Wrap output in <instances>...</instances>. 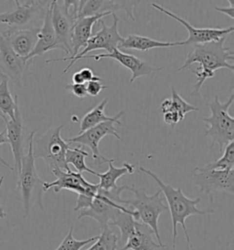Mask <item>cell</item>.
Listing matches in <instances>:
<instances>
[{
  "mask_svg": "<svg viewBox=\"0 0 234 250\" xmlns=\"http://www.w3.org/2000/svg\"><path fill=\"white\" fill-rule=\"evenodd\" d=\"M160 109L162 114H165L169 111L176 112L180 116V118H182V120H184L188 113L199 110L196 106L184 100L182 97L176 93L174 86L171 87V98H167L162 102Z\"/></svg>",
  "mask_w": 234,
  "mask_h": 250,
  "instance_id": "cell-26",
  "label": "cell"
},
{
  "mask_svg": "<svg viewBox=\"0 0 234 250\" xmlns=\"http://www.w3.org/2000/svg\"><path fill=\"white\" fill-rule=\"evenodd\" d=\"M229 4H230V7L228 8H219V7H216L215 9L219 12H221L223 14L230 17L232 20L234 19V0H230L229 1Z\"/></svg>",
  "mask_w": 234,
  "mask_h": 250,
  "instance_id": "cell-35",
  "label": "cell"
},
{
  "mask_svg": "<svg viewBox=\"0 0 234 250\" xmlns=\"http://www.w3.org/2000/svg\"><path fill=\"white\" fill-rule=\"evenodd\" d=\"M7 216V213L4 211V208L0 206V220L4 219Z\"/></svg>",
  "mask_w": 234,
  "mask_h": 250,
  "instance_id": "cell-36",
  "label": "cell"
},
{
  "mask_svg": "<svg viewBox=\"0 0 234 250\" xmlns=\"http://www.w3.org/2000/svg\"><path fill=\"white\" fill-rule=\"evenodd\" d=\"M51 23L55 32V43L53 45V50H62L67 55H69L68 57H70L72 55V30L75 21L70 11L63 6H60L56 0L51 1Z\"/></svg>",
  "mask_w": 234,
  "mask_h": 250,
  "instance_id": "cell-14",
  "label": "cell"
},
{
  "mask_svg": "<svg viewBox=\"0 0 234 250\" xmlns=\"http://www.w3.org/2000/svg\"><path fill=\"white\" fill-rule=\"evenodd\" d=\"M114 162H109V169L105 172L97 173L96 176L100 179L98 186L104 191H109L117 188V182L125 174H133L135 172V166L128 162H124L122 167L117 168L114 166Z\"/></svg>",
  "mask_w": 234,
  "mask_h": 250,
  "instance_id": "cell-24",
  "label": "cell"
},
{
  "mask_svg": "<svg viewBox=\"0 0 234 250\" xmlns=\"http://www.w3.org/2000/svg\"><path fill=\"white\" fill-rule=\"evenodd\" d=\"M3 182H4V176H1L0 177V189H1L2 185H3Z\"/></svg>",
  "mask_w": 234,
  "mask_h": 250,
  "instance_id": "cell-38",
  "label": "cell"
},
{
  "mask_svg": "<svg viewBox=\"0 0 234 250\" xmlns=\"http://www.w3.org/2000/svg\"><path fill=\"white\" fill-rule=\"evenodd\" d=\"M66 89L69 90L73 95L78 98H85L87 97V91L86 85L80 84V83H69L66 85Z\"/></svg>",
  "mask_w": 234,
  "mask_h": 250,
  "instance_id": "cell-33",
  "label": "cell"
},
{
  "mask_svg": "<svg viewBox=\"0 0 234 250\" xmlns=\"http://www.w3.org/2000/svg\"><path fill=\"white\" fill-rule=\"evenodd\" d=\"M72 80H73V83L84 84L88 82L101 80V78L96 76L92 69L85 67V68L80 69L78 72H76L75 74H73Z\"/></svg>",
  "mask_w": 234,
  "mask_h": 250,
  "instance_id": "cell-31",
  "label": "cell"
},
{
  "mask_svg": "<svg viewBox=\"0 0 234 250\" xmlns=\"http://www.w3.org/2000/svg\"><path fill=\"white\" fill-rule=\"evenodd\" d=\"M6 123V131H7V141L10 145L12 153L14 156V171L19 173L21 169V162L25 153V148L29 146V136H27V129L23 123L21 112L20 106L16 108L15 118L10 120L7 119Z\"/></svg>",
  "mask_w": 234,
  "mask_h": 250,
  "instance_id": "cell-16",
  "label": "cell"
},
{
  "mask_svg": "<svg viewBox=\"0 0 234 250\" xmlns=\"http://www.w3.org/2000/svg\"><path fill=\"white\" fill-rule=\"evenodd\" d=\"M112 15L114 19L113 25L108 27L102 20L99 21V22L102 24V29L97 31L95 35H92V37L89 39L84 49L73 61L70 62L69 65L66 67V69L63 70L61 74L68 73L69 70L73 66V64L77 61H79L81 57L88 55V53L91 52H94L96 50H105L107 51V53H110L115 49H118V45L123 41L124 38L122 37L118 32V22H119L118 17L116 15V13Z\"/></svg>",
  "mask_w": 234,
  "mask_h": 250,
  "instance_id": "cell-11",
  "label": "cell"
},
{
  "mask_svg": "<svg viewBox=\"0 0 234 250\" xmlns=\"http://www.w3.org/2000/svg\"><path fill=\"white\" fill-rule=\"evenodd\" d=\"M152 7L157 9L162 13L168 15L169 18L175 20L176 21L182 24L183 26L188 30L189 37L185 42H180V46H196L198 44L208 43L211 42H218L221 38L229 36L234 32V27H229L225 29L218 28H195L185 19L176 15L175 13L168 10V8H164L157 3H153Z\"/></svg>",
  "mask_w": 234,
  "mask_h": 250,
  "instance_id": "cell-12",
  "label": "cell"
},
{
  "mask_svg": "<svg viewBox=\"0 0 234 250\" xmlns=\"http://www.w3.org/2000/svg\"><path fill=\"white\" fill-rule=\"evenodd\" d=\"M51 1H15V8L0 13V24L9 28L27 29L29 24L39 19L43 20Z\"/></svg>",
  "mask_w": 234,
  "mask_h": 250,
  "instance_id": "cell-9",
  "label": "cell"
},
{
  "mask_svg": "<svg viewBox=\"0 0 234 250\" xmlns=\"http://www.w3.org/2000/svg\"><path fill=\"white\" fill-rule=\"evenodd\" d=\"M39 30L40 28H8L0 33L18 55L27 59L36 46Z\"/></svg>",
  "mask_w": 234,
  "mask_h": 250,
  "instance_id": "cell-19",
  "label": "cell"
},
{
  "mask_svg": "<svg viewBox=\"0 0 234 250\" xmlns=\"http://www.w3.org/2000/svg\"><path fill=\"white\" fill-rule=\"evenodd\" d=\"M0 111L7 119H14L15 111L19 105L18 96H12L8 88V78L0 74Z\"/></svg>",
  "mask_w": 234,
  "mask_h": 250,
  "instance_id": "cell-25",
  "label": "cell"
},
{
  "mask_svg": "<svg viewBox=\"0 0 234 250\" xmlns=\"http://www.w3.org/2000/svg\"><path fill=\"white\" fill-rule=\"evenodd\" d=\"M118 241L119 238L117 233L108 227L102 229L98 239L86 250H117Z\"/></svg>",
  "mask_w": 234,
  "mask_h": 250,
  "instance_id": "cell-28",
  "label": "cell"
},
{
  "mask_svg": "<svg viewBox=\"0 0 234 250\" xmlns=\"http://www.w3.org/2000/svg\"><path fill=\"white\" fill-rule=\"evenodd\" d=\"M0 118H2V119L5 121V122H6V121L7 120V118H6V117H5L3 114H2V112H1V111H0Z\"/></svg>",
  "mask_w": 234,
  "mask_h": 250,
  "instance_id": "cell-37",
  "label": "cell"
},
{
  "mask_svg": "<svg viewBox=\"0 0 234 250\" xmlns=\"http://www.w3.org/2000/svg\"><path fill=\"white\" fill-rule=\"evenodd\" d=\"M108 102H109L108 99H103L101 103L98 104L92 110L89 111L87 114H85V116L80 120V130L79 134L84 132L89 128H92L104 122H114L117 125H122L120 119L123 118L124 111H120L115 117L106 116L104 113V109Z\"/></svg>",
  "mask_w": 234,
  "mask_h": 250,
  "instance_id": "cell-22",
  "label": "cell"
},
{
  "mask_svg": "<svg viewBox=\"0 0 234 250\" xmlns=\"http://www.w3.org/2000/svg\"><path fill=\"white\" fill-rule=\"evenodd\" d=\"M175 46H180V42H165L153 40L151 38L145 37L136 34H131L128 37L124 38L118 45V50H136L140 52H149L158 48H170Z\"/></svg>",
  "mask_w": 234,
  "mask_h": 250,
  "instance_id": "cell-23",
  "label": "cell"
},
{
  "mask_svg": "<svg viewBox=\"0 0 234 250\" xmlns=\"http://www.w3.org/2000/svg\"><path fill=\"white\" fill-rule=\"evenodd\" d=\"M7 143H8V141H7V131H6V128H5L4 130H2V131L0 132V146L3 145V144H7ZM0 163H1L2 165H4L5 167L8 168L10 170L14 171V167H12L9 163H7V162L2 158L1 155H0Z\"/></svg>",
  "mask_w": 234,
  "mask_h": 250,
  "instance_id": "cell-34",
  "label": "cell"
},
{
  "mask_svg": "<svg viewBox=\"0 0 234 250\" xmlns=\"http://www.w3.org/2000/svg\"><path fill=\"white\" fill-rule=\"evenodd\" d=\"M128 191H131L135 197L126 200V207H132V210L136 213L138 221L153 230L157 242L164 249L166 246L161 241L158 219L162 213L168 211V207L164 204V199L161 197L162 191L158 190L152 195H148L145 190L136 188L134 184L129 185Z\"/></svg>",
  "mask_w": 234,
  "mask_h": 250,
  "instance_id": "cell-6",
  "label": "cell"
},
{
  "mask_svg": "<svg viewBox=\"0 0 234 250\" xmlns=\"http://www.w3.org/2000/svg\"><path fill=\"white\" fill-rule=\"evenodd\" d=\"M56 180L52 183L44 184V192L53 188L54 192L58 193L61 190L76 192L78 195L82 194L94 198L98 191V184H94L86 181L81 173L73 170L66 171L63 169H55L52 170Z\"/></svg>",
  "mask_w": 234,
  "mask_h": 250,
  "instance_id": "cell-13",
  "label": "cell"
},
{
  "mask_svg": "<svg viewBox=\"0 0 234 250\" xmlns=\"http://www.w3.org/2000/svg\"><path fill=\"white\" fill-rule=\"evenodd\" d=\"M137 169L140 172H143L146 175L151 177L156 184L159 185L160 191L164 193L166 200L168 202V207L171 221H172V250H176V239L177 235V226L180 225L185 233L186 240L189 245V248H191L190 237L189 232L186 227V220L191 215H205L209 213H214L213 210L203 211L199 210L197 206L200 203V198L190 199L187 197L180 188H174L173 186L166 184L159 177L155 174L153 171L146 169L142 165L137 166Z\"/></svg>",
  "mask_w": 234,
  "mask_h": 250,
  "instance_id": "cell-2",
  "label": "cell"
},
{
  "mask_svg": "<svg viewBox=\"0 0 234 250\" xmlns=\"http://www.w3.org/2000/svg\"><path fill=\"white\" fill-rule=\"evenodd\" d=\"M227 38L228 36H225L218 42H211L194 46L193 50L188 54L182 66L176 70V72L187 70L194 63L199 65L197 70L192 71L197 76V81L191 96L202 97L200 89L206 80L214 77L217 70L225 68L232 73L234 72V64L230 62L234 60L233 49L224 46Z\"/></svg>",
  "mask_w": 234,
  "mask_h": 250,
  "instance_id": "cell-1",
  "label": "cell"
},
{
  "mask_svg": "<svg viewBox=\"0 0 234 250\" xmlns=\"http://www.w3.org/2000/svg\"><path fill=\"white\" fill-rule=\"evenodd\" d=\"M54 43H55V32L51 23V5H50L44 17L43 24L39 32L36 46L27 60H34L37 56H42L44 53L52 51Z\"/></svg>",
  "mask_w": 234,
  "mask_h": 250,
  "instance_id": "cell-21",
  "label": "cell"
},
{
  "mask_svg": "<svg viewBox=\"0 0 234 250\" xmlns=\"http://www.w3.org/2000/svg\"><path fill=\"white\" fill-rule=\"evenodd\" d=\"M63 125L50 128L33 141V154L36 159H42L49 168L71 170L65 160L66 151L70 145L60 136Z\"/></svg>",
  "mask_w": 234,
  "mask_h": 250,
  "instance_id": "cell-7",
  "label": "cell"
},
{
  "mask_svg": "<svg viewBox=\"0 0 234 250\" xmlns=\"http://www.w3.org/2000/svg\"><path fill=\"white\" fill-rule=\"evenodd\" d=\"M112 15L109 12L99 14V15L92 16L81 18L76 21L73 25L72 30V38H71V46H72V55L65 58H58V59L47 60L46 63L55 62H66L73 61L79 53L81 48L86 46L89 39L92 37V31L95 24L99 22L103 17Z\"/></svg>",
  "mask_w": 234,
  "mask_h": 250,
  "instance_id": "cell-18",
  "label": "cell"
},
{
  "mask_svg": "<svg viewBox=\"0 0 234 250\" xmlns=\"http://www.w3.org/2000/svg\"><path fill=\"white\" fill-rule=\"evenodd\" d=\"M154 231L146 226L136 221L135 228L123 248L117 250H155L163 249L158 243L154 240Z\"/></svg>",
  "mask_w": 234,
  "mask_h": 250,
  "instance_id": "cell-20",
  "label": "cell"
},
{
  "mask_svg": "<svg viewBox=\"0 0 234 250\" xmlns=\"http://www.w3.org/2000/svg\"><path fill=\"white\" fill-rule=\"evenodd\" d=\"M234 101L233 92L225 103H221L219 97L215 96L212 102L207 104L211 116L203 118L202 121L208 124L204 136L212 140L211 148L219 145V150L222 151L223 147L234 141V118L229 113Z\"/></svg>",
  "mask_w": 234,
  "mask_h": 250,
  "instance_id": "cell-4",
  "label": "cell"
},
{
  "mask_svg": "<svg viewBox=\"0 0 234 250\" xmlns=\"http://www.w3.org/2000/svg\"><path fill=\"white\" fill-rule=\"evenodd\" d=\"M33 60L22 58L13 51L7 40L0 33V71L20 88L28 85L27 76Z\"/></svg>",
  "mask_w": 234,
  "mask_h": 250,
  "instance_id": "cell-10",
  "label": "cell"
},
{
  "mask_svg": "<svg viewBox=\"0 0 234 250\" xmlns=\"http://www.w3.org/2000/svg\"><path fill=\"white\" fill-rule=\"evenodd\" d=\"M193 182L200 192L209 196L212 204L214 192L225 191L234 194V169H208L197 167L194 169Z\"/></svg>",
  "mask_w": 234,
  "mask_h": 250,
  "instance_id": "cell-8",
  "label": "cell"
},
{
  "mask_svg": "<svg viewBox=\"0 0 234 250\" xmlns=\"http://www.w3.org/2000/svg\"><path fill=\"white\" fill-rule=\"evenodd\" d=\"M104 58L115 60V61H117V62H119L120 64L125 67L126 69L130 70L132 73V77L129 80L130 83H134L136 79H138L142 76L150 75L153 73L159 72L161 70H163L162 67L151 66L145 61L139 59L132 54L121 52L118 49H115L113 52H110V53H102V54H96V55H85V56L81 57L80 60L93 59L95 60V62H99V61H101V59H104Z\"/></svg>",
  "mask_w": 234,
  "mask_h": 250,
  "instance_id": "cell-17",
  "label": "cell"
},
{
  "mask_svg": "<svg viewBox=\"0 0 234 250\" xmlns=\"http://www.w3.org/2000/svg\"><path fill=\"white\" fill-rule=\"evenodd\" d=\"M85 85H86L88 96H92V97L99 96V94L102 92V90L109 88V86L103 85L101 83V80L88 82L85 83Z\"/></svg>",
  "mask_w": 234,
  "mask_h": 250,
  "instance_id": "cell-32",
  "label": "cell"
},
{
  "mask_svg": "<svg viewBox=\"0 0 234 250\" xmlns=\"http://www.w3.org/2000/svg\"><path fill=\"white\" fill-rule=\"evenodd\" d=\"M35 134L36 130L30 132L28 149L22 159L20 171L18 173L19 179L17 187L21 194L25 216H29L33 206H38L40 210H44L42 196L45 182L38 174L33 154V141Z\"/></svg>",
  "mask_w": 234,
  "mask_h": 250,
  "instance_id": "cell-3",
  "label": "cell"
},
{
  "mask_svg": "<svg viewBox=\"0 0 234 250\" xmlns=\"http://www.w3.org/2000/svg\"><path fill=\"white\" fill-rule=\"evenodd\" d=\"M98 239V235L90 237L84 240H77L73 237V228H71L63 240L55 250H80L90 243L95 242Z\"/></svg>",
  "mask_w": 234,
  "mask_h": 250,
  "instance_id": "cell-30",
  "label": "cell"
},
{
  "mask_svg": "<svg viewBox=\"0 0 234 250\" xmlns=\"http://www.w3.org/2000/svg\"><path fill=\"white\" fill-rule=\"evenodd\" d=\"M208 169H234V142L227 145L224 153L221 158L216 162L208 163L203 166Z\"/></svg>",
  "mask_w": 234,
  "mask_h": 250,
  "instance_id": "cell-29",
  "label": "cell"
},
{
  "mask_svg": "<svg viewBox=\"0 0 234 250\" xmlns=\"http://www.w3.org/2000/svg\"><path fill=\"white\" fill-rule=\"evenodd\" d=\"M127 189L128 185L117 186V188L109 191L98 188L97 193L92 200L90 206L79 211L78 219L90 217L98 222L101 230L108 228L121 211L127 212L130 210L129 207L123 206L124 200L121 196L122 192L127 191Z\"/></svg>",
  "mask_w": 234,
  "mask_h": 250,
  "instance_id": "cell-5",
  "label": "cell"
},
{
  "mask_svg": "<svg viewBox=\"0 0 234 250\" xmlns=\"http://www.w3.org/2000/svg\"><path fill=\"white\" fill-rule=\"evenodd\" d=\"M90 154L86 150H84L81 147H73V148H68L66 151L65 160L67 164H71L76 169L77 172L82 173L83 171L89 172L91 174L97 175L98 172L90 169L85 163V158L89 157Z\"/></svg>",
  "mask_w": 234,
  "mask_h": 250,
  "instance_id": "cell-27",
  "label": "cell"
},
{
  "mask_svg": "<svg viewBox=\"0 0 234 250\" xmlns=\"http://www.w3.org/2000/svg\"><path fill=\"white\" fill-rule=\"evenodd\" d=\"M107 135H112L116 137L117 140H121L120 135L117 132V128L115 126L114 122H104L100 125L94 126L92 128H89L84 132L78 134L76 137H73L71 139H66V143L73 144L78 143L82 146L88 147L92 151V157L96 162H115L114 159H107L104 156H102L99 149L100 141Z\"/></svg>",
  "mask_w": 234,
  "mask_h": 250,
  "instance_id": "cell-15",
  "label": "cell"
}]
</instances>
